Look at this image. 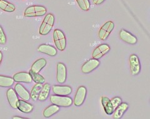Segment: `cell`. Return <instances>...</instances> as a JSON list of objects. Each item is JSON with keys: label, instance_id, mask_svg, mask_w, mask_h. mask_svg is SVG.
<instances>
[{"label": "cell", "instance_id": "obj_1", "mask_svg": "<svg viewBox=\"0 0 150 119\" xmlns=\"http://www.w3.org/2000/svg\"><path fill=\"white\" fill-rule=\"evenodd\" d=\"M54 16L52 13H48L45 16L44 20L40 25L39 33L40 35L45 36L49 34L54 24Z\"/></svg>", "mask_w": 150, "mask_h": 119}, {"label": "cell", "instance_id": "obj_2", "mask_svg": "<svg viewBox=\"0 0 150 119\" xmlns=\"http://www.w3.org/2000/svg\"><path fill=\"white\" fill-rule=\"evenodd\" d=\"M53 40L56 47L59 51H64L67 47V39L64 33L59 29H56L53 31Z\"/></svg>", "mask_w": 150, "mask_h": 119}, {"label": "cell", "instance_id": "obj_3", "mask_svg": "<svg viewBox=\"0 0 150 119\" xmlns=\"http://www.w3.org/2000/svg\"><path fill=\"white\" fill-rule=\"evenodd\" d=\"M47 9L45 6L40 5H33L28 7L24 12L25 17H36L43 16L46 15Z\"/></svg>", "mask_w": 150, "mask_h": 119}, {"label": "cell", "instance_id": "obj_4", "mask_svg": "<svg viewBox=\"0 0 150 119\" xmlns=\"http://www.w3.org/2000/svg\"><path fill=\"white\" fill-rule=\"evenodd\" d=\"M50 101L52 104L63 107H68L71 106L73 103V99L71 97L57 95H51Z\"/></svg>", "mask_w": 150, "mask_h": 119}, {"label": "cell", "instance_id": "obj_5", "mask_svg": "<svg viewBox=\"0 0 150 119\" xmlns=\"http://www.w3.org/2000/svg\"><path fill=\"white\" fill-rule=\"evenodd\" d=\"M115 28V24L111 21L106 22L100 29L98 32L99 38L102 41H105L109 37L110 35Z\"/></svg>", "mask_w": 150, "mask_h": 119}, {"label": "cell", "instance_id": "obj_6", "mask_svg": "<svg viewBox=\"0 0 150 119\" xmlns=\"http://www.w3.org/2000/svg\"><path fill=\"white\" fill-rule=\"evenodd\" d=\"M86 93L87 90L85 87L81 86L78 88L73 100V103L75 106L79 107L82 105L84 100H85Z\"/></svg>", "mask_w": 150, "mask_h": 119}, {"label": "cell", "instance_id": "obj_7", "mask_svg": "<svg viewBox=\"0 0 150 119\" xmlns=\"http://www.w3.org/2000/svg\"><path fill=\"white\" fill-rule=\"evenodd\" d=\"M110 51V46L108 44H101L98 45L96 48L93 50L92 53L93 58L99 60L103 56L106 55Z\"/></svg>", "mask_w": 150, "mask_h": 119}, {"label": "cell", "instance_id": "obj_8", "mask_svg": "<svg viewBox=\"0 0 150 119\" xmlns=\"http://www.w3.org/2000/svg\"><path fill=\"white\" fill-rule=\"evenodd\" d=\"M100 64V61L97 59L91 58V59L88 60L81 67L82 72L84 74L90 73V72H91V71L97 68L98 66H99Z\"/></svg>", "mask_w": 150, "mask_h": 119}, {"label": "cell", "instance_id": "obj_9", "mask_svg": "<svg viewBox=\"0 0 150 119\" xmlns=\"http://www.w3.org/2000/svg\"><path fill=\"white\" fill-rule=\"evenodd\" d=\"M57 73H56V80L59 83L63 84L67 81V69L66 65L59 62L57 63Z\"/></svg>", "mask_w": 150, "mask_h": 119}, {"label": "cell", "instance_id": "obj_10", "mask_svg": "<svg viewBox=\"0 0 150 119\" xmlns=\"http://www.w3.org/2000/svg\"><path fill=\"white\" fill-rule=\"evenodd\" d=\"M129 63L131 74L134 76L138 75L141 71V64L138 56L133 54L129 57Z\"/></svg>", "mask_w": 150, "mask_h": 119}, {"label": "cell", "instance_id": "obj_11", "mask_svg": "<svg viewBox=\"0 0 150 119\" xmlns=\"http://www.w3.org/2000/svg\"><path fill=\"white\" fill-rule=\"evenodd\" d=\"M120 37L121 40L130 45H135L138 42L137 38L133 34L125 29H122L120 31Z\"/></svg>", "mask_w": 150, "mask_h": 119}, {"label": "cell", "instance_id": "obj_12", "mask_svg": "<svg viewBox=\"0 0 150 119\" xmlns=\"http://www.w3.org/2000/svg\"><path fill=\"white\" fill-rule=\"evenodd\" d=\"M53 92L55 95L67 96L72 93V88L68 85H54L52 87Z\"/></svg>", "mask_w": 150, "mask_h": 119}, {"label": "cell", "instance_id": "obj_13", "mask_svg": "<svg viewBox=\"0 0 150 119\" xmlns=\"http://www.w3.org/2000/svg\"><path fill=\"white\" fill-rule=\"evenodd\" d=\"M15 90L18 96L20 97L25 101L30 100V93L28 91L27 89L23 87L20 83H17L15 86Z\"/></svg>", "mask_w": 150, "mask_h": 119}, {"label": "cell", "instance_id": "obj_14", "mask_svg": "<svg viewBox=\"0 0 150 119\" xmlns=\"http://www.w3.org/2000/svg\"><path fill=\"white\" fill-rule=\"evenodd\" d=\"M14 81L18 83H30L32 82V78L29 73L18 72L13 75Z\"/></svg>", "mask_w": 150, "mask_h": 119}, {"label": "cell", "instance_id": "obj_15", "mask_svg": "<svg viewBox=\"0 0 150 119\" xmlns=\"http://www.w3.org/2000/svg\"><path fill=\"white\" fill-rule=\"evenodd\" d=\"M6 97L9 104L10 105V106L15 108H17V103L18 101V95L15 92V90L10 88H9L7 92H6Z\"/></svg>", "mask_w": 150, "mask_h": 119}, {"label": "cell", "instance_id": "obj_16", "mask_svg": "<svg viewBox=\"0 0 150 119\" xmlns=\"http://www.w3.org/2000/svg\"><path fill=\"white\" fill-rule=\"evenodd\" d=\"M38 51H40V53L46 54L50 56H54L57 55V50L53 46L50 45L43 44L41 45L38 48Z\"/></svg>", "mask_w": 150, "mask_h": 119}, {"label": "cell", "instance_id": "obj_17", "mask_svg": "<svg viewBox=\"0 0 150 119\" xmlns=\"http://www.w3.org/2000/svg\"><path fill=\"white\" fill-rule=\"evenodd\" d=\"M17 108L23 113H29L33 110L34 107L32 104L27 102L24 100H18L17 103Z\"/></svg>", "mask_w": 150, "mask_h": 119}, {"label": "cell", "instance_id": "obj_18", "mask_svg": "<svg viewBox=\"0 0 150 119\" xmlns=\"http://www.w3.org/2000/svg\"><path fill=\"white\" fill-rule=\"evenodd\" d=\"M129 105L126 103H121L114 110L113 112V118L115 119H120L121 118L125 112L128 110Z\"/></svg>", "mask_w": 150, "mask_h": 119}, {"label": "cell", "instance_id": "obj_19", "mask_svg": "<svg viewBox=\"0 0 150 119\" xmlns=\"http://www.w3.org/2000/svg\"><path fill=\"white\" fill-rule=\"evenodd\" d=\"M101 103L102 105L104 108L105 112L107 115H112L114 112L115 109L112 105V103L111 102V100L106 97H101Z\"/></svg>", "mask_w": 150, "mask_h": 119}, {"label": "cell", "instance_id": "obj_20", "mask_svg": "<svg viewBox=\"0 0 150 119\" xmlns=\"http://www.w3.org/2000/svg\"><path fill=\"white\" fill-rule=\"evenodd\" d=\"M47 64V61L45 58H41L37 60L32 65L31 70L35 73H39L43 68H45Z\"/></svg>", "mask_w": 150, "mask_h": 119}, {"label": "cell", "instance_id": "obj_21", "mask_svg": "<svg viewBox=\"0 0 150 119\" xmlns=\"http://www.w3.org/2000/svg\"><path fill=\"white\" fill-rule=\"evenodd\" d=\"M50 89H51V86L49 83H46L44 85H43L38 100H39L41 102L46 100L47 98H48L50 95Z\"/></svg>", "mask_w": 150, "mask_h": 119}, {"label": "cell", "instance_id": "obj_22", "mask_svg": "<svg viewBox=\"0 0 150 119\" xmlns=\"http://www.w3.org/2000/svg\"><path fill=\"white\" fill-rule=\"evenodd\" d=\"M0 9L5 12L12 13L16 10V7L13 3L6 0H0Z\"/></svg>", "mask_w": 150, "mask_h": 119}, {"label": "cell", "instance_id": "obj_23", "mask_svg": "<svg viewBox=\"0 0 150 119\" xmlns=\"http://www.w3.org/2000/svg\"><path fill=\"white\" fill-rule=\"evenodd\" d=\"M59 110V107L56 105H51L45 109L43 112V116L46 118H49L58 112Z\"/></svg>", "mask_w": 150, "mask_h": 119}, {"label": "cell", "instance_id": "obj_24", "mask_svg": "<svg viewBox=\"0 0 150 119\" xmlns=\"http://www.w3.org/2000/svg\"><path fill=\"white\" fill-rule=\"evenodd\" d=\"M13 78L6 76L0 75V87H10L14 83Z\"/></svg>", "mask_w": 150, "mask_h": 119}, {"label": "cell", "instance_id": "obj_25", "mask_svg": "<svg viewBox=\"0 0 150 119\" xmlns=\"http://www.w3.org/2000/svg\"><path fill=\"white\" fill-rule=\"evenodd\" d=\"M42 87H43L42 84L39 83H36L35 85H34V87H33L30 93V98L32 99V100H37L38 98L39 94L40 93Z\"/></svg>", "mask_w": 150, "mask_h": 119}, {"label": "cell", "instance_id": "obj_26", "mask_svg": "<svg viewBox=\"0 0 150 119\" xmlns=\"http://www.w3.org/2000/svg\"><path fill=\"white\" fill-rule=\"evenodd\" d=\"M29 73L31 75L32 80L35 82L36 83L39 84H43L45 82V78L43 76L39 74V73H35L31 71V70L29 71Z\"/></svg>", "mask_w": 150, "mask_h": 119}, {"label": "cell", "instance_id": "obj_27", "mask_svg": "<svg viewBox=\"0 0 150 119\" xmlns=\"http://www.w3.org/2000/svg\"><path fill=\"white\" fill-rule=\"evenodd\" d=\"M79 7L83 11L90 10L91 7V3L90 0H76Z\"/></svg>", "mask_w": 150, "mask_h": 119}, {"label": "cell", "instance_id": "obj_28", "mask_svg": "<svg viewBox=\"0 0 150 119\" xmlns=\"http://www.w3.org/2000/svg\"><path fill=\"white\" fill-rule=\"evenodd\" d=\"M6 43V36L1 26L0 25V45H5Z\"/></svg>", "mask_w": 150, "mask_h": 119}, {"label": "cell", "instance_id": "obj_29", "mask_svg": "<svg viewBox=\"0 0 150 119\" xmlns=\"http://www.w3.org/2000/svg\"><path fill=\"white\" fill-rule=\"evenodd\" d=\"M111 102L112 107H113L114 109H115L120 103H122V99L118 97H116L112 98L111 100Z\"/></svg>", "mask_w": 150, "mask_h": 119}, {"label": "cell", "instance_id": "obj_30", "mask_svg": "<svg viewBox=\"0 0 150 119\" xmlns=\"http://www.w3.org/2000/svg\"><path fill=\"white\" fill-rule=\"evenodd\" d=\"M105 1V0H93V3L95 5H100V4H102Z\"/></svg>", "mask_w": 150, "mask_h": 119}, {"label": "cell", "instance_id": "obj_31", "mask_svg": "<svg viewBox=\"0 0 150 119\" xmlns=\"http://www.w3.org/2000/svg\"><path fill=\"white\" fill-rule=\"evenodd\" d=\"M2 60H3V53H2V52L0 51V65H1V64Z\"/></svg>", "mask_w": 150, "mask_h": 119}, {"label": "cell", "instance_id": "obj_32", "mask_svg": "<svg viewBox=\"0 0 150 119\" xmlns=\"http://www.w3.org/2000/svg\"><path fill=\"white\" fill-rule=\"evenodd\" d=\"M13 119H16V118H18V119L21 118V119H23V118H24V117H18V116H15V117H13Z\"/></svg>", "mask_w": 150, "mask_h": 119}, {"label": "cell", "instance_id": "obj_33", "mask_svg": "<svg viewBox=\"0 0 150 119\" xmlns=\"http://www.w3.org/2000/svg\"><path fill=\"white\" fill-rule=\"evenodd\" d=\"M19 1H28V0H19Z\"/></svg>", "mask_w": 150, "mask_h": 119}]
</instances>
